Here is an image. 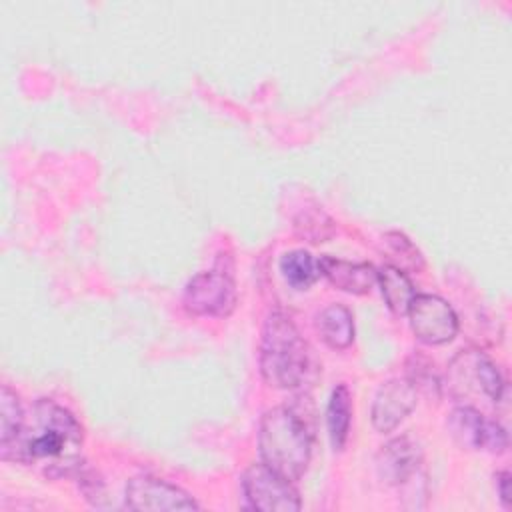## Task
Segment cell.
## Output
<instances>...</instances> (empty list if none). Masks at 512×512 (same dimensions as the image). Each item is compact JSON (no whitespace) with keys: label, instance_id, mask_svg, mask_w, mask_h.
I'll list each match as a JSON object with an SVG mask.
<instances>
[{"label":"cell","instance_id":"1","mask_svg":"<svg viewBox=\"0 0 512 512\" xmlns=\"http://www.w3.org/2000/svg\"><path fill=\"white\" fill-rule=\"evenodd\" d=\"M82 442L84 432L74 414L54 400L40 398L26 412L14 446L0 458L34 466L48 478H62L82 466Z\"/></svg>","mask_w":512,"mask_h":512},{"label":"cell","instance_id":"2","mask_svg":"<svg viewBox=\"0 0 512 512\" xmlns=\"http://www.w3.org/2000/svg\"><path fill=\"white\" fill-rule=\"evenodd\" d=\"M308 344L284 312L268 314L260 340V372L268 386L298 388L308 372Z\"/></svg>","mask_w":512,"mask_h":512},{"label":"cell","instance_id":"3","mask_svg":"<svg viewBox=\"0 0 512 512\" xmlns=\"http://www.w3.org/2000/svg\"><path fill=\"white\" fill-rule=\"evenodd\" d=\"M258 450L262 464L294 482L310 464L312 440L306 424L290 408L278 406L260 420Z\"/></svg>","mask_w":512,"mask_h":512},{"label":"cell","instance_id":"4","mask_svg":"<svg viewBox=\"0 0 512 512\" xmlns=\"http://www.w3.org/2000/svg\"><path fill=\"white\" fill-rule=\"evenodd\" d=\"M236 300V282L228 270L220 268L192 276L182 294V304L190 314L210 318L230 316Z\"/></svg>","mask_w":512,"mask_h":512},{"label":"cell","instance_id":"5","mask_svg":"<svg viewBox=\"0 0 512 512\" xmlns=\"http://www.w3.org/2000/svg\"><path fill=\"white\" fill-rule=\"evenodd\" d=\"M240 486L248 508L254 510L296 512L302 506L292 482L266 464L248 466L240 478Z\"/></svg>","mask_w":512,"mask_h":512},{"label":"cell","instance_id":"6","mask_svg":"<svg viewBox=\"0 0 512 512\" xmlns=\"http://www.w3.org/2000/svg\"><path fill=\"white\" fill-rule=\"evenodd\" d=\"M448 374L452 394L458 398L476 392L492 402L502 400L504 378L498 366L480 350H460L452 358Z\"/></svg>","mask_w":512,"mask_h":512},{"label":"cell","instance_id":"7","mask_svg":"<svg viewBox=\"0 0 512 512\" xmlns=\"http://www.w3.org/2000/svg\"><path fill=\"white\" fill-rule=\"evenodd\" d=\"M448 434L464 450H484L490 454H502L508 448L506 428L486 418L474 406H456L446 420Z\"/></svg>","mask_w":512,"mask_h":512},{"label":"cell","instance_id":"8","mask_svg":"<svg viewBox=\"0 0 512 512\" xmlns=\"http://www.w3.org/2000/svg\"><path fill=\"white\" fill-rule=\"evenodd\" d=\"M406 314L414 336L428 346L446 344L458 334V316L438 294H416Z\"/></svg>","mask_w":512,"mask_h":512},{"label":"cell","instance_id":"9","mask_svg":"<svg viewBox=\"0 0 512 512\" xmlns=\"http://www.w3.org/2000/svg\"><path fill=\"white\" fill-rule=\"evenodd\" d=\"M130 510H198V502L182 488L152 476H134L124 492Z\"/></svg>","mask_w":512,"mask_h":512},{"label":"cell","instance_id":"10","mask_svg":"<svg viewBox=\"0 0 512 512\" xmlns=\"http://www.w3.org/2000/svg\"><path fill=\"white\" fill-rule=\"evenodd\" d=\"M418 402V390L408 378H390L380 384L372 400V426L386 434L392 432Z\"/></svg>","mask_w":512,"mask_h":512},{"label":"cell","instance_id":"11","mask_svg":"<svg viewBox=\"0 0 512 512\" xmlns=\"http://www.w3.org/2000/svg\"><path fill=\"white\" fill-rule=\"evenodd\" d=\"M422 452L408 436H398L386 442L376 456V470L382 482L390 486H408L418 476Z\"/></svg>","mask_w":512,"mask_h":512},{"label":"cell","instance_id":"12","mask_svg":"<svg viewBox=\"0 0 512 512\" xmlns=\"http://www.w3.org/2000/svg\"><path fill=\"white\" fill-rule=\"evenodd\" d=\"M320 274L338 290L350 294H368L378 282V270L368 262H350L334 256L318 260Z\"/></svg>","mask_w":512,"mask_h":512},{"label":"cell","instance_id":"13","mask_svg":"<svg viewBox=\"0 0 512 512\" xmlns=\"http://www.w3.org/2000/svg\"><path fill=\"white\" fill-rule=\"evenodd\" d=\"M316 330L332 350H346L354 342V316L340 304L332 302L316 314Z\"/></svg>","mask_w":512,"mask_h":512},{"label":"cell","instance_id":"14","mask_svg":"<svg viewBox=\"0 0 512 512\" xmlns=\"http://www.w3.org/2000/svg\"><path fill=\"white\" fill-rule=\"evenodd\" d=\"M352 422V394L346 384H338L328 400L326 408V430L334 450H342Z\"/></svg>","mask_w":512,"mask_h":512},{"label":"cell","instance_id":"15","mask_svg":"<svg viewBox=\"0 0 512 512\" xmlns=\"http://www.w3.org/2000/svg\"><path fill=\"white\" fill-rule=\"evenodd\" d=\"M378 284H380L382 298H384L386 306L396 316H404L408 312V306H410L412 298L416 296L414 284L410 282L406 272L398 266L386 264L378 270Z\"/></svg>","mask_w":512,"mask_h":512},{"label":"cell","instance_id":"16","mask_svg":"<svg viewBox=\"0 0 512 512\" xmlns=\"http://www.w3.org/2000/svg\"><path fill=\"white\" fill-rule=\"evenodd\" d=\"M278 268H280V274L286 280V284L292 286L294 290L310 288L316 282V278L320 276L318 260H314V256L306 250L284 252L280 256Z\"/></svg>","mask_w":512,"mask_h":512},{"label":"cell","instance_id":"17","mask_svg":"<svg viewBox=\"0 0 512 512\" xmlns=\"http://www.w3.org/2000/svg\"><path fill=\"white\" fill-rule=\"evenodd\" d=\"M26 412L16 392L4 384L0 392V456H4L22 432Z\"/></svg>","mask_w":512,"mask_h":512},{"label":"cell","instance_id":"18","mask_svg":"<svg viewBox=\"0 0 512 512\" xmlns=\"http://www.w3.org/2000/svg\"><path fill=\"white\" fill-rule=\"evenodd\" d=\"M414 388L418 392H424V394H432L438 392L440 388V380L436 376V370H434V364L422 356H412L408 360V376H406Z\"/></svg>","mask_w":512,"mask_h":512},{"label":"cell","instance_id":"19","mask_svg":"<svg viewBox=\"0 0 512 512\" xmlns=\"http://www.w3.org/2000/svg\"><path fill=\"white\" fill-rule=\"evenodd\" d=\"M386 244L390 246L392 254L396 258H400V266H410L414 270H420L424 266L422 254L418 252V248L400 232H388L386 234Z\"/></svg>","mask_w":512,"mask_h":512},{"label":"cell","instance_id":"20","mask_svg":"<svg viewBox=\"0 0 512 512\" xmlns=\"http://www.w3.org/2000/svg\"><path fill=\"white\" fill-rule=\"evenodd\" d=\"M494 480H496L498 500H500V504H502L504 508H508V506H510V494H508V486H510V474H508V470H502V472H498V474L494 476Z\"/></svg>","mask_w":512,"mask_h":512}]
</instances>
